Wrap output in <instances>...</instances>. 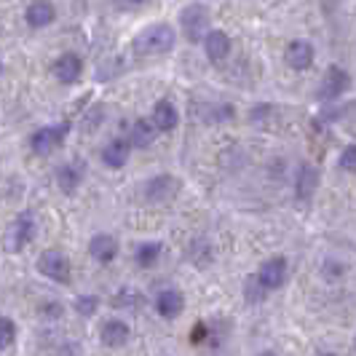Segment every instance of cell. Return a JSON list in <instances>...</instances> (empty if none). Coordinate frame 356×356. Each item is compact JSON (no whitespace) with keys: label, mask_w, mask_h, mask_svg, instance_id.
Listing matches in <instances>:
<instances>
[{"label":"cell","mask_w":356,"mask_h":356,"mask_svg":"<svg viewBox=\"0 0 356 356\" xmlns=\"http://www.w3.org/2000/svg\"><path fill=\"white\" fill-rule=\"evenodd\" d=\"M182 30H185V35L188 40H204V35L209 33V11L204 8V6H188L185 11H182Z\"/></svg>","instance_id":"cell-3"},{"label":"cell","mask_w":356,"mask_h":356,"mask_svg":"<svg viewBox=\"0 0 356 356\" xmlns=\"http://www.w3.org/2000/svg\"><path fill=\"white\" fill-rule=\"evenodd\" d=\"M121 3H126V6H143L147 0H121Z\"/></svg>","instance_id":"cell-26"},{"label":"cell","mask_w":356,"mask_h":356,"mask_svg":"<svg viewBox=\"0 0 356 356\" xmlns=\"http://www.w3.org/2000/svg\"><path fill=\"white\" fill-rule=\"evenodd\" d=\"M316 185H319V175H316V169H311L308 163H305L303 169L298 172V193L300 198H308L314 191H316Z\"/></svg>","instance_id":"cell-20"},{"label":"cell","mask_w":356,"mask_h":356,"mask_svg":"<svg viewBox=\"0 0 356 356\" xmlns=\"http://www.w3.org/2000/svg\"><path fill=\"white\" fill-rule=\"evenodd\" d=\"M284 62L292 70H308L314 62V46L308 40H292L284 49Z\"/></svg>","instance_id":"cell-7"},{"label":"cell","mask_w":356,"mask_h":356,"mask_svg":"<svg viewBox=\"0 0 356 356\" xmlns=\"http://www.w3.org/2000/svg\"><path fill=\"white\" fill-rule=\"evenodd\" d=\"M260 356H273V354H260Z\"/></svg>","instance_id":"cell-27"},{"label":"cell","mask_w":356,"mask_h":356,"mask_svg":"<svg viewBox=\"0 0 356 356\" xmlns=\"http://www.w3.org/2000/svg\"><path fill=\"white\" fill-rule=\"evenodd\" d=\"M346 89H348V72L340 67H330L319 86V99H338Z\"/></svg>","instance_id":"cell-8"},{"label":"cell","mask_w":356,"mask_h":356,"mask_svg":"<svg viewBox=\"0 0 356 356\" xmlns=\"http://www.w3.org/2000/svg\"><path fill=\"white\" fill-rule=\"evenodd\" d=\"M177 124H179L177 107L172 105L169 99H161L159 105H156V110H153V126L159 131H172Z\"/></svg>","instance_id":"cell-14"},{"label":"cell","mask_w":356,"mask_h":356,"mask_svg":"<svg viewBox=\"0 0 356 356\" xmlns=\"http://www.w3.org/2000/svg\"><path fill=\"white\" fill-rule=\"evenodd\" d=\"M99 338L105 346L110 348H118V346H124L126 340H129V327H126L124 321L118 319H110L102 324V332H99Z\"/></svg>","instance_id":"cell-16"},{"label":"cell","mask_w":356,"mask_h":356,"mask_svg":"<svg viewBox=\"0 0 356 356\" xmlns=\"http://www.w3.org/2000/svg\"><path fill=\"white\" fill-rule=\"evenodd\" d=\"M175 27H169V24H153V27H147L143 30L137 40H134V51L140 54V56H161V54L172 51L175 49Z\"/></svg>","instance_id":"cell-1"},{"label":"cell","mask_w":356,"mask_h":356,"mask_svg":"<svg viewBox=\"0 0 356 356\" xmlns=\"http://www.w3.org/2000/svg\"><path fill=\"white\" fill-rule=\"evenodd\" d=\"M17 338V327H14V321L6 319V316H0V351L3 348H8L11 343Z\"/></svg>","instance_id":"cell-22"},{"label":"cell","mask_w":356,"mask_h":356,"mask_svg":"<svg viewBox=\"0 0 356 356\" xmlns=\"http://www.w3.org/2000/svg\"><path fill=\"white\" fill-rule=\"evenodd\" d=\"M126 159H129V143H124V140H113V143L102 150V161H105L107 166H113V169L124 166Z\"/></svg>","instance_id":"cell-19"},{"label":"cell","mask_w":356,"mask_h":356,"mask_svg":"<svg viewBox=\"0 0 356 356\" xmlns=\"http://www.w3.org/2000/svg\"><path fill=\"white\" fill-rule=\"evenodd\" d=\"M204 51H207V56L214 59V62L225 59L228 51H231V38L225 35V33H220V30L207 33V35H204Z\"/></svg>","instance_id":"cell-13"},{"label":"cell","mask_w":356,"mask_h":356,"mask_svg":"<svg viewBox=\"0 0 356 356\" xmlns=\"http://www.w3.org/2000/svg\"><path fill=\"white\" fill-rule=\"evenodd\" d=\"M65 134H67V126H43L33 134V150L38 156H49L54 147H59Z\"/></svg>","instance_id":"cell-6"},{"label":"cell","mask_w":356,"mask_h":356,"mask_svg":"<svg viewBox=\"0 0 356 356\" xmlns=\"http://www.w3.org/2000/svg\"><path fill=\"white\" fill-rule=\"evenodd\" d=\"M81 177H83V163H67L56 172V182L65 193H72L81 185Z\"/></svg>","instance_id":"cell-17"},{"label":"cell","mask_w":356,"mask_h":356,"mask_svg":"<svg viewBox=\"0 0 356 356\" xmlns=\"http://www.w3.org/2000/svg\"><path fill=\"white\" fill-rule=\"evenodd\" d=\"M254 276H257V282L263 284V289H276V286L284 284V279H286V260L284 257H270V260H266V263L260 266V270H257Z\"/></svg>","instance_id":"cell-5"},{"label":"cell","mask_w":356,"mask_h":356,"mask_svg":"<svg viewBox=\"0 0 356 356\" xmlns=\"http://www.w3.org/2000/svg\"><path fill=\"white\" fill-rule=\"evenodd\" d=\"M81 70H83V65H81V59H78L75 54H62V56L56 59V65H54V75H56L62 83H75V81L81 78Z\"/></svg>","instance_id":"cell-11"},{"label":"cell","mask_w":356,"mask_h":356,"mask_svg":"<svg viewBox=\"0 0 356 356\" xmlns=\"http://www.w3.org/2000/svg\"><path fill=\"white\" fill-rule=\"evenodd\" d=\"M340 169H346V172H356V147L354 145H348V147L340 153Z\"/></svg>","instance_id":"cell-24"},{"label":"cell","mask_w":356,"mask_h":356,"mask_svg":"<svg viewBox=\"0 0 356 356\" xmlns=\"http://www.w3.org/2000/svg\"><path fill=\"white\" fill-rule=\"evenodd\" d=\"M89 252L94 260H99V263H110L113 257H115V252H118V244H115V238L113 236H107V233H99V236H94L89 244Z\"/></svg>","instance_id":"cell-15"},{"label":"cell","mask_w":356,"mask_h":356,"mask_svg":"<svg viewBox=\"0 0 356 356\" xmlns=\"http://www.w3.org/2000/svg\"><path fill=\"white\" fill-rule=\"evenodd\" d=\"M24 19H27L30 27H49L54 19H56V11H54V6L49 0H35V3L27 6Z\"/></svg>","instance_id":"cell-12"},{"label":"cell","mask_w":356,"mask_h":356,"mask_svg":"<svg viewBox=\"0 0 356 356\" xmlns=\"http://www.w3.org/2000/svg\"><path fill=\"white\" fill-rule=\"evenodd\" d=\"M244 292H247V300L250 303H260L266 298L268 289H263V284L257 282V276H252V279H247V284H244Z\"/></svg>","instance_id":"cell-23"},{"label":"cell","mask_w":356,"mask_h":356,"mask_svg":"<svg viewBox=\"0 0 356 356\" xmlns=\"http://www.w3.org/2000/svg\"><path fill=\"white\" fill-rule=\"evenodd\" d=\"M0 72H3V67H0Z\"/></svg>","instance_id":"cell-28"},{"label":"cell","mask_w":356,"mask_h":356,"mask_svg":"<svg viewBox=\"0 0 356 356\" xmlns=\"http://www.w3.org/2000/svg\"><path fill=\"white\" fill-rule=\"evenodd\" d=\"M156 137H159V129L153 126V121L140 118L137 124L131 126V145L134 147H147V145L156 143Z\"/></svg>","instance_id":"cell-18"},{"label":"cell","mask_w":356,"mask_h":356,"mask_svg":"<svg viewBox=\"0 0 356 356\" xmlns=\"http://www.w3.org/2000/svg\"><path fill=\"white\" fill-rule=\"evenodd\" d=\"M182 308H185V300H182V295H179L177 289H163V292H159V298H156V311H159L163 319L179 316Z\"/></svg>","instance_id":"cell-10"},{"label":"cell","mask_w":356,"mask_h":356,"mask_svg":"<svg viewBox=\"0 0 356 356\" xmlns=\"http://www.w3.org/2000/svg\"><path fill=\"white\" fill-rule=\"evenodd\" d=\"M38 270L43 273V276H49L51 282H67L70 279V260L62 254V252L56 250H49L40 254V260H38Z\"/></svg>","instance_id":"cell-4"},{"label":"cell","mask_w":356,"mask_h":356,"mask_svg":"<svg viewBox=\"0 0 356 356\" xmlns=\"http://www.w3.org/2000/svg\"><path fill=\"white\" fill-rule=\"evenodd\" d=\"M159 254H161V244H140L137 247V263L143 268H150V266H156V260H159Z\"/></svg>","instance_id":"cell-21"},{"label":"cell","mask_w":356,"mask_h":356,"mask_svg":"<svg viewBox=\"0 0 356 356\" xmlns=\"http://www.w3.org/2000/svg\"><path fill=\"white\" fill-rule=\"evenodd\" d=\"M177 193V179L175 177H156L145 185V198L147 201H169V198Z\"/></svg>","instance_id":"cell-9"},{"label":"cell","mask_w":356,"mask_h":356,"mask_svg":"<svg viewBox=\"0 0 356 356\" xmlns=\"http://www.w3.org/2000/svg\"><path fill=\"white\" fill-rule=\"evenodd\" d=\"M35 217H33V212H22L8 225V231H6V236H3V247H6V252H19L24 244H30V238L35 236Z\"/></svg>","instance_id":"cell-2"},{"label":"cell","mask_w":356,"mask_h":356,"mask_svg":"<svg viewBox=\"0 0 356 356\" xmlns=\"http://www.w3.org/2000/svg\"><path fill=\"white\" fill-rule=\"evenodd\" d=\"M75 311H78L81 316H91V314L97 311V298H91V295H83V298L75 303Z\"/></svg>","instance_id":"cell-25"}]
</instances>
